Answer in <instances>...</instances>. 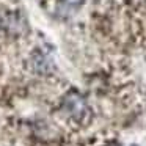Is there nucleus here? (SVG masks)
<instances>
[{"label":"nucleus","mask_w":146,"mask_h":146,"mask_svg":"<svg viewBox=\"0 0 146 146\" xmlns=\"http://www.w3.org/2000/svg\"><path fill=\"white\" fill-rule=\"evenodd\" d=\"M32 69L36 74H39V76H47V74H50L54 71V61L47 55L36 52L32 57Z\"/></svg>","instance_id":"f03ea898"},{"label":"nucleus","mask_w":146,"mask_h":146,"mask_svg":"<svg viewBox=\"0 0 146 146\" xmlns=\"http://www.w3.org/2000/svg\"><path fill=\"white\" fill-rule=\"evenodd\" d=\"M132 146H137V145H132Z\"/></svg>","instance_id":"20e7f679"},{"label":"nucleus","mask_w":146,"mask_h":146,"mask_svg":"<svg viewBox=\"0 0 146 146\" xmlns=\"http://www.w3.org/2000/svg\"><path fill=\"white\" fill-rule=\"evenodd\" d=\"M63 110L71 119L77 121V123H83L86 118L90 116V108L85 99L79 94V93L72 91L63 99Z\"/></svg>","instance_id":"f257e3e1"},{"label":"nucleus","mask_w":146,"mask_h":146,"mask_svg":"<svg viewBox=\"0 0 146 146\" xmlns=\"http://www.w3.org/2000/svg\"><path fill=\"white\" fill-rule=\"evenodd\" d=\"M83 0H61V7H64L66 10H72V8H77Z\"/></svg>","instance_id":"7ed1b4c3"}]
</instances>
